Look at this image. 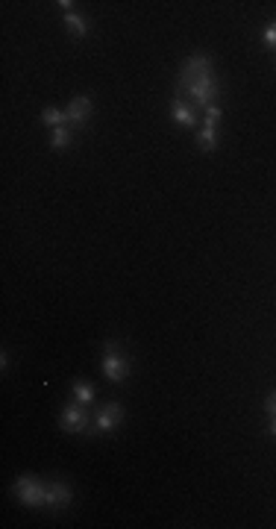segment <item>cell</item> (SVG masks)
<instances>
[{
  "instance_id": "1",
  "label": "cell",
  "mask_w": 276,
  "mask_h": 529,
  "mask_svg": "<svg viewBox=\"0 0 276 529\" xmlns=\"http://www.w3.org/2000/svg\"><path fill=\"white\" fill-rule=\"evenodd\" d=\"M180 89H185L188 94L194 97V101L203 106V109H209V106H215V101H218V80H215V73H203V77H194V80H188V83H182Z\"/></svg>"
},
{
  "instance_id": "2",
  "label": "cell",
  "mask_w": 276,
  "mask_h": 529,
  "mask_svg": "<svg viewBox=\"0 0 276 529\" xmlns=\"http://www.w3.org/2000/svg\"><path fill=\"white\" fill-rule=\"evenodd\" d=\"M44 488L35 476H18V483H15V494L18 500L24 503V506H44Z\"/></svg>"
},
{
  "instance_id": "3",
  "label": "cell",
  "mask_w": 276,
  "mask_h": 529,
  "mask_svg": "<svg viewBox=\"0 0 276 529\" xmlns=\"http://www.w3.org/2000/svg\"><path fill=\"white\" fill-rule=\"evenodd\" d=\"M218 121H221V106L215 103V106H209L206 109V124H203V130H200V144H203V150L206 153H212L218 147Z\"/></svg>"
},
{
  "instance_id": "4",
  "label": "cell",
  "mask_w": 276,
  "mask_h": 529,
  "mask_svg": "<svg viewBox=\"0 0 276 529\" xmlns=\"http://www.w3.org/2000/svg\"><path fill=\"white\" fill-rule=\"evenodd\" d=\"M103 371L106 376L112 379V383H121V379H127V359L121 356V350L115 347V344H109L106 347V359H103Z\"/></svg>"
},
{
  "instance_id": "5",
  "label": "cell",
  "mask_w": 276,
  "mask_h": 529,
  "mask_svg": "<svg viewBox=\"0 0 276 529\" xmlns=\"http://www.w3.org/2000/svg\"><path fill=\"white\" fill-rule=\"evenodd\" d=\"M62 429L65 433H89V412L83 406H68L62 412Z\"/></svg>"
},
{
  "instance_id": "6",
  "label": "cell",
  "mask_w": 276,
  "mask_h": 529,
  "mask_svg": "<svg viewBox=\"0 0 276 529\" xmlns=\"http://www.w3.org/2000/svg\"><path fill=\"white\" fill-rule=\"evenodd\" d=\"M71 503V488L65 483H50L44 488V506L47 509H65Z\"/></svg>"
},
{
  "instance_id": "7",
  "label": "cell",
  "mask_w": 276,
  "mask_h": 529,
  "mask_svg": "<svg viewBox=\"0 0 276 529\" xmlns=\"http://www.w3.org/2000/svg\"><path fill=\"white\" fill-rule=\"evenodd\" d=\"M65 115H68V124H74V127H83V124H85V118L92 115V97H85V94L74 97L71 106L65 109Z\"/></svg>"
},
{
  "instance_id": "8",
  "label": "cell",
  "mask_w": 276,
  "mask_h": 529,
  "mask_svg": "<svg viewBox=\"0 0 276 529\" xmlns=\"http://www.w3.org/2000/svg\"><path fill=\"white\" fill-rule=\"evenodd\" d=\"M121 417H123V406L121 403H109L100 409L97 415V433H112L118 424H121Z\"/></svg>"
},
{
  "instance_id": "9",
  "label": "cell",
  "mask_w": 276,
  "mask_h": 529,
  "mask_svg": "<svg viewBox=\"0 0 276 529\" xmlns=\"http://www.w3.org/2000/svg\"><path fill=\"white\" fill-rule=\"evenodd\" d=\"M173 118H177V124H182V127H194L197 124V118H194V112H191V106H185L180 97L173 101Z\"/></svg>"
},
{
  "instance_id": "10",
  "label": "cell",
  "mask_w": 276,
  "mask_h": 529,
  "mask_svg": "<svg viewBox=\"0 0 276 529\" xmlns=\"http://www.w3.org/2000/svg\"><path fill=\"white\" fill-rule=\"evenodd\" d=\"M65 24L71 27V33L77 35V39H83V35H89V24H85L77 12H65Z\"/></svg>"
},
{
  "instance_id": "11",
  "label": "cell",
  "mask_w": 276,
  "mask_h": 529,
  "mask_svg": "<svg viewBox=\"0 0 276 529\" xmlns=\"http://www.w3.org/2000/svg\"><path fill=\"white\" fill-rule=\"evenodd\" d=\"M42 124H50V127H62V124H68V115L65 112H62V109H53V106H50V109H44V112H42Z\"/></svg>"
},
{
  "instance_id": "12",
  "label": "cell",
  "mask_w": 276,
  "mask_h": 529,
  "mask_svg": "<svg viewBox=\"0 0 276 529\" xmlns=\"http://www.w3.org/2000/svg\"><path fill=\"white\" fill-rule=\"evenodd\" d=\"M50 144H53V150H65V147L71 144V132H68V127H56V130H53V139H50Z\"/></svg>"
},
{
  "instance_id": "13",
  "label": "cell",
  "mask_w": 276,
  "mask_h": 529,
  "mask_svg": "<svg viewBox=\"0 0 276 529\" xmlns=\"http://www.w3.org/2000/svg\"><path fill=\"white\" fill-rule=\"evenodd\" d=\"M74 394H77V400L83 406H89L94 400V388L92 385H85V383H74Z\"/></svg>"
},
{
  "instance_id": "14",
  "label": "cell",
  "mask_w": 276,
  "mask_h": 529,
  "mask_svg": "<svg viewBox=\"0 0 276 529\" xmlns=\"http://www.w3.org/2000/svg\"><path fill=\"white\" fill-rule=\"evenodd\" d=\"M265 42L268 44H276V21L268 24V30H265Z\"/></svg>"
},
{
  "instance_id": "15",
  "label": "cell",
  "mask_w": 276,
  "mask_h": 529,
  "mask_svg": "<svg viewBox=\"0 0 276 529\" xmlns=\"http://www.w3.org/2000/svg\"><path fill=\"white\" fill-rule=\"evenodd\" d=\"M265 409H268L270 415H276V394H270V397L265 400Z\"/></svg>"
},
{
  "instance_id": "16",
  "label": "cell",
  "mask_w": 276,
  "mask_h": 529,
  "mask_svg": "<svg viewBox=\"0 0 276 529\" xmlns=\"http://www.w3.org/2000/svg\"><path fill=\"white\" fill-rule=\"evenodd\" d=\"M59 6L65 9V12H74V3H71V0H59Z\"/></svg>"
},
{
  "instance_id": "17",
  "label": "cell",
  "mask_w": 276,
  "mask_h": 529,
  "mask_svg": "<svg viewBox=\"0 0 276 529\" xmlns=\"http://www.w3.org/2000/svg\"><path fill=\"white\" fill-rule=\"evenodd\" d=\"M270 433L276 435V415H273V424H270Z\"/></svg>"
}]
</instances>
